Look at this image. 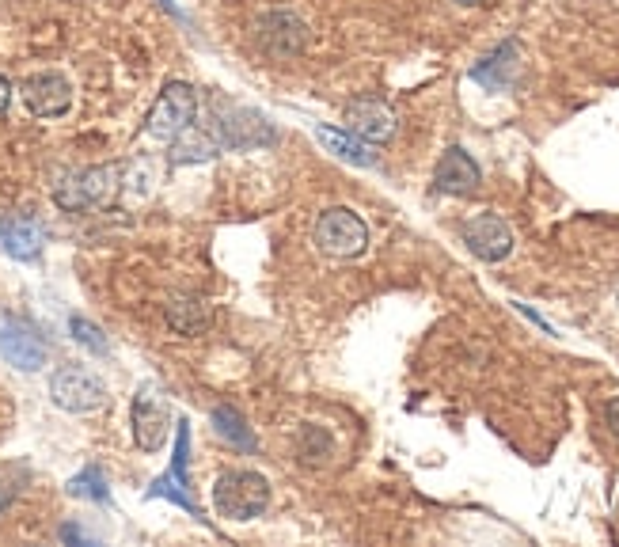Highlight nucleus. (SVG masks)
Wrapping results in <instances>:
<instances>
[{"instance_id": "obj_17", "label": "nucleus", "mask_w": 619, "mask_h": 547, "mask_svg": "<svg viewBox=\"0 0 619 547\" xmlns=\"http://www.w3.org/2000/svg\"><path fill=\"white\" fill-rule=\"evenodd\" d=\"M213 422H217V434L228 437L236 449H244V453L255 449V437H251V430H247V422L240 411H232V407H217V411H213Z\"/></svg>"}, {"instance_id": "obj_22", "label": "nucleus", "mask_w": 619, "mask_h": 547, "mask_svg": "<svg viewBox=\"0 0 619 547\" xmlns=\"http://www.w3.org/2000/svg\"><path fill=\"white\" fill-rule=\"evenodd\" d=\"M452 4H460V8H479V4H487V0H452Z\"/></svg>"}, {"instance_id": "obj_12", "label": "nucleus", "mask_w": 619, "mask_h": 547, "mask_svg": "<svg viewBox=\"0 0 619 547\" xmlns=\"http://www.w3.org/2000/svg\"><path fill=\"white\" fill-rule=\"evenodd\" d=\"M433 183H437V190H441V194L468 198V194H475V190H479V183H483V171H479V164H475V160H471V156L460 149V145H452V149L445 152L441 160H437Z\"/></svg>"}, {"instance_id": "obj_20", "label": "nucleus", "mask_w": 619, "mask_h": 547, "mask_svg": "<svg viewBox=\"0 0 619 547\" xmlns=\"http://www.w3.org/2000/svg\"><path fill=\"white\" fill-rule=\"evenodd\" d=\"M604 418H608V430L619 437V396L608 399V407H604Z\"/></svg>"}, {"instance_id": "obj_15", "label": "nucleus", "mask_w": 619, "mask_h": 547, "mask_svg": "<svg viewBox=\"0 0 619 547\" xmlns=\"http://www.w3.org/2000/svg\"><path fill=\"white\" fill-rule=\"evenodd\" d=\"M316 141L327 152H335L338 160L354 164V168H373L376 164V152L369 149V141H361L357 133H342V130H331V126H319Z\"/></svg>"}, {"instance_id": "obj_8", "label": "nucleus", "mask_w": 619, "mask_h": 547, "mask_svg": "<svg viewBox=\"0 0 619 547\" xmlns=\"http://www.w3.org/2000/svg\"><path fill=\"white\" fill-rule=\"evenodd\" d=\"M187 460H190V426L179 422L175 426V453H171V468L168 475H160L149 487V498H168L179 510L198 513L194 498H190V479H187Z\"/></svg>"}, {"instance_id": "obj_21", "label": "nucleus", "mask_w": 619, "mask_h": 547, "mask_svg": "<svg viewBox=\"0 0 619 547\" xmlns=\"http://www.w3.org/2000/svg\"><path fill=\"white\" fill-rule=\"evenodd\" d=\"M8 103H12V84L0 76V111H8Z\"/></svg>"}, {"instance_id": "obj_19", "label": "nucleus", "mask_w": 619, "mask_h": 547, "mask_svg": "<svg viewBox=\"0 0 619 547\" xmlns=\"http://www.w3.org/2000/svg\"><path fill=\"white\" fill-rule=\"evenodd\" d=\"M69 331H73V339L80 342V346H88L92 354H107V339H103V331H99L92 320L73 316V320H69Z\"/></svg>"}, {"instance_id": "obj_3", "label": "nucleus", "mask_w": 619, "mask_h": 547, "mask_svg": "<svg viewBox=\"0 0 619 547\" xmlns=\"http://www.w3.org/2000/svg\"><path fill=\"white\" fill-rule=\"evenodd\" d=\"M118 179H122V164H95V168L73 171L65 175L54 190V202L61 209H92L107 206L118 194Z\"/></svg>"}, {"instance_id": "obj_18", "label": "nucleus", "mask_w": 619, "mask_h": 547, "mask_svg": "<svg viewBox=\"0 0 619 547\" xmlns=\"http://www.w3.org/2000/svg\"><path fill=\"white\" fill-rule=\"evenodd\" d=\"M69 494H73V498H88V502H107V498H111L99 468H84L76 479H69Z\"/></svg>"}, {"instance_id": "obj_9", "label": "nucleus", "mask_w": 619, "mask_h": 547, "mask_svg": "<svg viewBox=\"0 0 619 547\" xmlns=\"http://www.w3.org/2000/svg\"><path fill=\"white\" fill-rule=\"evenodd\" d=\"M23 103L27 111L38 114V118H61V114L73 107V84L61 73H35L23 80Z\"/></svg>"}, {"instance_id": "obj_1", "label": "nucleus", "mask_w": 619, "mask_h": 547, "mask_svg": "<svg viewBox=\"0 0 619 547\" xmlns=\"http://www.w3.org/2000/svg\"><path fill=\"white\" fill-rule=\"evenodd\" d=\"M312 240L331 259H357L369 247V225L357 217L354 209L331 206L319 213L316 228H312Z\"/></svg>"}, {"instance_id": "obj_14", "label": "nucleus", "mask_w": 619, "mask_h": 547, "mask_svg": "<svg viewBox=\"0 0 619 547\" xmlns=\"http://www.w3.org/2000/svg\"><path fill=\"white\" fill-rule=\"evenodd\" d=\"M471 80H479L487 92H506L517 80V42H502L490 57H483V65L471 69Z\"/></svg>"}, {"instance_id": "obj_5", "label": "nucleus", "mask_w": 619, "mask_h": 547, "mask_svg": "<svg viewBox=\"0 0 619 547\" xmlns=\"http://www.w3.org/2000/svg\"><path fill=\"white\" fill-rule=\"evenodd\" d=\"M50 396H54V403L61 411L88 415V411L107 403V388H103V380L92 377L88 369L65 365V369H57L54 377H50Z\"/></svg>"}, {"instance_id": "obj_11", "label": "nucleus", "mask_w": 619, "mask_h": 547, "mask_svg": "<svg viewBox=\"0 0 619 547\" xmlns=\"http://www.w3.org/2000/svg\"><path fill=\"white\" fill-rule=\"evenodd\" d=\"M350 133H357L361 141H369V145H384V141H392L395 130H399V118L395 111L384 103V99H376V95H361L350 103Z\"/></svg>"}, {"instance_id": "obj_6", "label": "nucleus", "mask_w": 619, "mask_h": 547, "mask_svg": "<svg viewBox=\"0 0 619 547\" xmlns=\"http://www.w3.org/2000/svg\"><path fill=\"white\" fill-rule=\"evenodd\" d=\"M460 236H464L471 255L483 259V263H502L513 251V232H509V225L498 213H475V217H468L464 228H460Z\"/></svg>"}, {"instance_id": "obj_7", "label": "nucleus", "mask_w": 619, "mask_h": 547, "mask_svg": "<svg viewBox=\"0 0 619 547\" xmlns=\"http://www.w3.org/2000/svg\"><path fill=\"white\" fill-rule=\"evenodd\" d=\"M0 354L8 365L35 373L46 365V342L31 323L16 320V316H0Z\"/></svg>"}, {"instance_id": "obj_2", "label": "nucleus", "mask_w": 619, "mask_h": 547, "mask_svg": "<svg viewBox=\"0 0 619 547\" xmlns=\"http://www.w3.org/2000/svg\"><path fill=\"white\" fill-rule=\"evenodd\" d=\"M213 502L221 517L255 521L270 506V483L259 472H225L213 487Z\"/></svg>"}, {"instance_id": "obj_4", "label": "nucleus", "mask_w": 619, "mask_h": 547, "mask_svg": "<svg viewBox=\"0 0 619 547\" xmlns=\"http://www.w3.org/2000/svg\"><path fill=\"white\" fill-rule=\"evenodd\" d=\"M194 114H198V95H194V88L183 84V80H171L168 88L160 92V99L152 103L145 130L156 141H179L190 130Z\"/></svg>"}, {"instance_id": "obj_10", "label": "nucleus", "mask_w": 619, "mask_h": 547, "mask_svg": "<svg viewBox=\"0 0 619 547\" xmlns=\"http://www.w3.org/2000/svg\"><path fill=\"white\" fill-rule=\"evenodd\" d=\"M168 426V407L152 396V388H141L133 396V441L141 445V453H160L168 441Z\"/></svg>"}, {"instance_id": "obj_13", "label": "nucleus", "mask_w": 619, "mask_h": 547, "mask_svg": "<svg viewBox=\"0 0 619 547\" xmlns=\"http://www.w3.org/2000/svg\"><path fill=\"white\" fill-rule=\"evenodd\" d=\"M42 244H46V228H42V221L27 217V213H8V217H0V247H4L12 259L31 263V259H38Z\"/></svg>"}, {"instance_id": "obj_16", "label": "nucleus", "mask_w": 619, "mask_h": 547, "mask_svg": "<svg viewBox=\"0 0 619 547\" xmlns=\"http://www.w3.org/2000/svg\"><path fill=\"white\" fill-rule=\"evenodd\" d=\"M168 323H171V331H179V335H187V339L202 335L209 327L206 301H198V297H175V301H168Z\"/></svg>"}]
</instances>
